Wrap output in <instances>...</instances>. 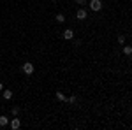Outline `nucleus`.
Returning <instances> with one entry per match:
<instances>
[{
  "mask_svg": "<svg viewBox=\"0 0 132 130\" xmlns=\"http://www.w3.org/2000/svg\"><path fill=\"white\" fill-rule=\"evenodd\" d=\"M76 4H79V5H85V4H86V0H76Z\"/></svg>",
  "mask_w": 132,
  "mask_h": 130,
  "instance_id": "nucleus-14",
  "label": "nucleus"
},
{
  "mask_svg": "<svg viewBox=\"0 0 132 130\" xmlns=\"http://www.w3.org/2000/svg\"><path fill=\"white\" fill-rule=\"evenodd\" d=\"M9 125V118L7 116H0V127H7Z\"/></svg>",
  "mask_w": 132,
  "mask_h": 130,
  "instance_id": "nucleus-6",
  "label": "nucleus"
},
{
  "mask_svg": "<svg viewBox=\"0 0 132 130\" xmlns=\"http://www.w3.org/2000/svg\"><path fill=\"white\" fill-rule=\"evenodd\" d=\"M2 90H4V84H2V83H0V91H2Z\"/></svg>",
  "mask_w": 132,
  "mask_h": 130,
  "instance_id": "nucleus-15",
  "label": "nucleus"
},
{
  "mask_svg": "<svg viewBox=\"0 0 132 130\" xmlns=\"http://www.w3.org/2000/svg\"><path fill=\"white\" fill-rule=\"evenodd\" d=\"M12 114H14V116L20 114V107H12Z\"/></svg>",
  "mask_w": 132,
  "mask_h": 130,
  "instance_id": "nucleus-13",
  "label": "nucleus"
},
{
  "mask_svg": "<svg viewBox=\"0 0 132 130\" xmlns=\"http://www.w3.org/2000/svg\"><path fill=\"white\" fill-rule=\"evenodd\" d=\"M67 102H69V104H76V102H78V99L72 95V97H69V99H67Z\"/></svg>",
  "mask_w": 132,
  "mask_h": 130,
  "instance_id": "nucleus-11",
  "label": "nucleus"
},
{
  "mask_svg": "<svg viewBox=\"0 0 132 130\" xmlns=\"http://www.w3.org/2000/svg\"><path fill=\"white\" fill-rule=\"evenodd\" d=\"M72 37H74V32L71 30V28H65L63 30V39H67V40H71Z\"/></svg>",
  "mask_w": 132,
  "mask_h": 130,
  "instance_id": "nucleus-3",
  "label": "nucleus"
},
{
  "mask_svg": "<svg viewBox=\"0 0 132 130\" xmlns=\"http://www.w3.org/2000/svg\"><path fill=\"white\" fill-rule=\"evenodd\" d=\"M90 9L95 11V12L101 11L102 9V2H101V0H92V2H90Z\"/></svg>",
  "mask_w": 132,
  "mask_h": 130,
  "instance_id": "nucleus-2",
  "label": "nucleus"
},
{
  "mask_svg": "<svg viewBox=\"0 0 132 130\" xmlns=\"http://www.w3.org/2000/svg\"><path fill=\"white\" fill-rule=\"evenodd\" d=\"M56 99L60 100V102H67V99H65V95H63L62 91H56Z\"/></svg>",
  "mask_w": 132,
  "mask_h": 130,
  "instance_id": "nucleus-9",
  "label": "nucleus"
},
{
  "mask_svg": "<svg viewBox=\"0 0 132 130\" xmlns=\"http://www.w3.org/2000/svg\"><path fill=\"white\" fill-rule=\"evenodd\" d=\"M55 20L58 21V23H63V21H65V16H63V14H62V12H58V14H56V16H55Z\"/></svg>",
  "mask_w": 132,
  "mask_h": 130,
  "instance_id": "nucleus-8",
  "label": "nucleus"
},
{
  "mask_svg": "<svg viewBox=\"0 0 132 130\" xmlns=\"http://www.w3.org/2000/svg\"><path fill=\"white\" fill-rule=\"evenodd\" d=\"M76 18H78V20H86V11H85V9H78Z\"/></svg>",
  "mask_w": 132,
  "mask_h": 130,
  "instance_id": "nucleus-4",
  "label": "nucleus"
},
{
  "mask_svg": "<svg viewBox=\"0 0 132 130\" xmlns=\"http://www.w3.org/2000/svg\"><path fill=\"white\" fill-rule=\"evenodd\" d=\"M123 53H125V55L129 56V55L132 53V48H130V46H123Z\"/></svg>",
  "mask_w": 132,
  "mask_h": 130,
  "instance_id": "nucleus-10",
  "label": "nucleus"
},
{
  "mask_svg": "<svg viewBox=\"0 0 132 130\" xmlns=\"http://www.w3.org/2000/svg\"><path fill=\"white\" fill-rule=\"evenodd\" d=\"M118 42L123 44V42H125V35H118Z\"/></svg>",
  "mask_w": 132,
  "mask_h": 130,
  "instance_id": "nucleus-12",
  "label": "nucleus"
},
{
  "mask_svg": "<svg viewBox=\"0 0 132 130\" xmlns=\"http://www.w3.org/2000/svg\"><path fill=\"white\" fill-rule=\"evenodd\" d=\"M34 70H35V67H34V63H32V62H25V63L21 65V72H23V74H27V76H32V74H34Z\"/></svg>",
  "mask_w": 132,
  "mask_h": 130,
  "instance_id": "nucleus-1",
  "label": "nucleus"
},
{
  "mask_svg": "<svg viewBox=\"0 0 132 130\" xmlns=\"http://www.w3.org/2000/svg\"><path fill=\"white\" fill-rule=\"evenodd\" d=\"M2 91H4V99H5V100L12 99V91H11V90H2Z\"/></svg>",
  "mask_w": 132,
  "mask_h": 130,
  "instance_id": "nucleus-7",
  "label": "nucleus"
},
{
  "mask_svg": "<svg viewBox=\"0 0 132 130\" xmlns=\"http://www.w3.org/2000/svg\"><path fill=\"white\" fill-rule=\"evenodd\" d=\"M20 127H21V121L18 120V118H14V120L11 121V128H12V130H18Z\"/></svg>",
  "mask_w": 132,
  "mask_h": 130,
  "instance_id": "nucleus-5",
  "label": "nucleus"
}]
</instances>
